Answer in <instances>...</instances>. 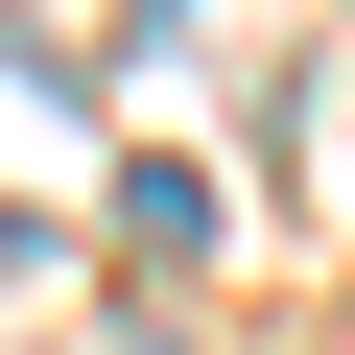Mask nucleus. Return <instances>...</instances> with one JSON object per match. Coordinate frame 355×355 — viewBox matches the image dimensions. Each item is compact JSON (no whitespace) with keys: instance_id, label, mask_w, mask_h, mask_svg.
I'll list each match as a JSON object with an SVG mask.
<instances>
[{"instance_id":"1","label":"nucleus","mask_w":355,"mask_h":355,"mask_svg":"<svg viewBox=\"0 0 355 355\" xmlns=\"http://www.w3.org/2000/svg\"><path fill=\"white\" fill-rule=\"evenodd\" d=\"M0 284H24V214H0Z\"/></svg>"}]
</instances>
